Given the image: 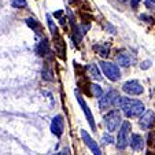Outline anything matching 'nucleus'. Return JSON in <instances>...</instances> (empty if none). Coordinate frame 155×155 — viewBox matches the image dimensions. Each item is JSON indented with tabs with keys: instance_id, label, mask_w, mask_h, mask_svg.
Listing matches in <instances>:
<instances>
[{
	"instance_id": "1",
	"label": "nucleus",
	"mask_w": 155,
	"mask_h": 155,
	"mask_svg": "<svg viewBox=\"0 0 155 155\" xmlns=\"http://www.w3.org/2000/svg\"><path fill=\"white\" fill-rule=\"evenodd\" d=\"M115 106H120L121 110L124 111V114L128 118H133V117H140L144 113L146 107L140 100L136 99H130V97H121L118 96L117 103Z\"/></svg>"
},
{
	"instance_id": "2",
	"label": "nucleus",
	"mask_w": 155,
	"mask_h": 155,
	"mask_svg": "<svg viewBox=\"0 0 155 155\" xmlns=\"http://www.w3.org/2000/svg\"><path fill=\"white\" fill-rule=\"evenodd\" d=\"M103 122H104V125H106V128H107L108 132L117 130V129L120 128L121 122H122L121 113L118 111V110H113V111H110L104 117V121H103Z\"/></svg>"
},
{
	"instance_id": "3",
	"label": "nucleus",
	"mask_w": 155,
	"mask_h": 155,
	"mask_svg": "<svg viewBox=\"0 0 155 155\" xmlns=\"http://www.w3.org/2000/svg\"><path fill=\"white\" fill-rule=\"evenodd\" d=\"M100 68H102L104 76L111 81H118L121 78V71L117 64L110 63V62H100Z\"/></svg>"
},
{
	"instance_id": "4",
	"label": "nucleus",
	"mask_w": 155,
	"mask_h": 155,
	"mask_svg": "<svg viewBox=\"0 0 155 155\" xmlns=\"http://www.w3.org/2000/svg\"><path fill=\"white\" fill-rule=\"evenodd\" d=\"M118 96H120L118 92L114 91V89H111V91H108L107 94L102 95V96H100V100H99L100 110H107V108H110L111 106H115Z\"/></svg>"
},
{
	"instance_id": "5",
	"label": "nucleus",
	"mask_w": 155,
	"mask_h": 155,
	"mask_svg": "<svg viewBox=\"0 0 155 155\" xmlns=\"http://www.w3.org/2000/svg\"><path fill=\"white\" fill-rule=\"evenodd\" d=\"M130 132V124L129 122H124L121 126L120 132H118V137H117V148L118 150H125L128 146V136Z\"/></svg>"
},
{
	"instance_id": "6",
	"label": "nucleus",
	"mask_w": 155,
	"mask_h": 155,
	"mask_svg": "<svg viewBox=\"0 0 155 155\" xmlns=\"http://www.w3.org/2000/svg\"><path fill=\"white\" fill-rule=\"evenodd\" d=\"M76 96H77V100H78V104L81 106L82 111H84L85 117H87L88 122H89V125H91V128H92V129H95V128H96V125H95V121H94V115H92V113H91V110H89V107H88V104L85 103L84 97H82V96H81V94L78 92V89L76 91Z\"/></svg>"
},
{
	"instance_id": "7",
	"label": "nucleus",
	"mask_w": 155,
	"mask_h": 155,
	"mask_svg": "<svg viewBox=\"0 0 155 155\" xmlns=\"http://www.w3.org/2000/svg\"><path fill=\"white\" fill-rule=\"evenodd\" d=\"M124 92L128 95H140L143 94V87L140 85V82L136 81V80H130V81H126L122 87Z\"/></svg>"
},
{
	"instance_id": "8",
	"label": "nucleus",
	"mask_w": 155,
	"mask_h": 155,
	"mask_svg": "<svg viewBox=\"0 0 155 155\" xmlns=\"http://www.w3.org/2000/svg\"><path fill=\"white\" fill-rule=\"evenodd\" d=\"M81 137H82V140H84V143L89 147L92 154L94 155H103L102 151H100V148H99V146H97V143L89 136V133H88L87 130H81Z\"/></svg>"
},
{
	"instance_id": "9",
	"label": "nucleus",
	"mask_w": 155,
	"mask_h": 155,
	"mask_svg": "<svg viewBox=\"0 0 155 155\" xmlns=\"http://www.w3.org/2000/svg\"><path fill=\"white\" fill-rule=\"evenodd\" d=\"M51 132L56 137H61L62 133H63V118L62 115H56L54 117L52 122H51Z\"/></svg>"
},
{
	"instance_id": "10",
	"label": "nucleus",
	"mask_w": 155,
	"mask_h": 155,
	"mask_svg": "<svg viewBox=\"0 0 155 155\" xmlns=\"http://www.w3.org/2000/svg\"><path fill=\"white\" fill-rule=\"evenodd\" d=\"M155 124V114L152 111H147L144 115H141L140 118V126L141 129H151Z\"/></svg>"
},
{
	"instance_id": "11",
	"label": "nucleus",
	"mask_w": 155,
	"mask_h": 155,
	"mask_svg": "<svg viewBox=\"0 0 155 155\" xmlns=\"http://www.w3.org/2000/svg\"><path fill=\"white\" fill-rule=\"evenodd\" d=\"M52 37H54V45H55L56 52L59 54V56H61V58H64V51H66V45H64V41H63V38H62V36L58 33V35L52 36Z\"/></svg>"
},
{
	"instance_id": "12",
	"label": "nucleus",
	"mask_w": 155,
	"mask_h": 155,
	"mask_svg": "<svg viewBox=\"0 0 155 155\" xmlns=\"http://www.w3.org/2000/svg\"><path fill=\"white\" fill-rule=\"evenodd\" d=\"M130 147L135 151H141V150L144 148V140L143 137H141L140 135H136V133H133L130 137Z\"/></svg>"
},
{
	"instance_id": "13",
	"label": "nucleus",
	"mask_w": 155,
	"mask_h": 155,
	"mask_svg": "<svg viewBox=\"0 0 155 155\" xmlns=\"http://www.w3.org/2000/svg\"><path fill=\"white\" fill-rule=\"evenodd\" d=\"M117 62H118L120 66H122V68H128V66H130V63H132V58L128 52L122 51V52H118Z\"/></svg>"
},
{
	"instance_id": "14",
	"label": "nucleus",
	"mask_w": 155,
	"mask_h": 155,
	"mask_svg": "<svg viewBox=\"0 0 155 155\" xmlns=\"http://www.w3.org/2000/svg\"><path fill=\"white\" fill-rule=\"evenodd\" d=\"M36 52H37L40 56L47 55V54L50 52V45H48V41L45 37H43V40H41L40 43H38V45L36 47Z\"/></svg>"
},
{
	"instance_id": "15",
	"label": "nucleus",
	"mask_w": 155,
	"mask_h": 155,
	"mask_svg": "<svg viewBox=\"0 0 155 155\" xmlns=\"http://www.w3.org/2000/svg\"><path fill=\"white\" fill-rule=\"evenodd\" d=\"M94 48H95V51H97V54H99L100 56H103V58L108 56V52H110V44L108 43L97 44V45H95Z\"/></svg>"
},
{
	"instance_id": "16",
	"label": "nucleus",
	"mask_w": 155,
	"mask_h": 155,
	"mask_svg": "<svg viewBox=\"0 0 155 155\" xmlns=\"http://www.w3.org/2000/svg\"><path fill=\"white\" fill-rule=\"evenodd\" d=\"M26 24H28V26L32 28V29L35 30L37 35H41V25L38 24V21L36 19V18H28Z\"/></svg>"
},
{
	"instance_id": "17",
	"label": "nucleus",
	"mask_w": 155,
	"mask_h": 155,
	"mask_svg": "<svg viewBox=\"0 0 155 155\" xmlns=\"http://www.w3.org/2000/svg\"><path fill=\"white\" fill-rule=\"evenodd\" d=\"M88 71H89V74H91L92 78L97 80V81H100V80H102L100 70L97 69V64H89V66H88Z\"/></svg>"
},
{
	"instance_id": "18",
	"label": "nucleus",
	"mask_w": 155,
	"mask_h": 155,
	"mask_svg": "<svg viewBox=\"0 0 155 155\" xmlns=\"http://www.w3.org/2000/svg\"><path fill=\"white\" fill-rule=\"evenodd\" d=\"M47 22H48V28H50V32L52 36L58 35V28H56V25L54 24L52 18H51V15H47Z\"/></svg>"
},
{
	"instance_id": "19",
	"label": "nucleus",
	"mask_w": 155,
	"mask_h": 155,
	"mask_svg": "<svg viewBox=\"0 0 155 155\" xmlns=\"http://www.w3.org/2000/svg\"><path fill=\"white\" fill-rule=\"evenodd\" d=\"M91 89H92V96H95V97H100V96L103 95L102 88H100L99 85L92 84V85H91Z\"/></svg>"
},
{
	"instance_id": "20",
	"label": "nucleus",
	"mask_w": 155,
	"mask_h": 155,
	"mask_svg": "<svg viewBox=\"0 0 155 155\" xmlns=\"http://www.w3.org/2000/svg\"><path fill=\"white\" fill-rule=\"evenodd\" d=\"M11 6L15 8H24L26 7V0H11Z\"/></svg>"
},
{
	"instance_id": "21",
	"label": "nucleus",
	"mask_w": 155,
	"mask_h": 155,
	"mask_svg": "<svg viewBox=\"0 0 155 155\" xmlns=\"http://www.w3.org/2000/svg\"><path fill=\"white\" fill-rule=\"evenodd\" d=\"M43 78L48 80V81H52V80H54V74H52V71H51L48 68H44V70H43Z\"/></svg>"
},
{
	"instance_id": "22",
	"label": "nucleus",
	"mask_w": 155,
	"mask_h": 155,
	"mask_svg": "<svg viewBox=\"0 0 155 155\" xmlns=\"http://www.w3.org/2000/svg\"><path fill=\"white\" fill-rule=\"evenodd\" d=\"M102 140H103V144H111L113 141H114V139H113L110 135L104 133V135H103V137H102Z\"/></svg>"
},
{
	"instance_id": "23",
	"label": "nucleus",
	"mask_w": 155,
	"mask_h": 155,
	"mask_svg": "<svg viewBox=\"0 0 155 155\" xmlns=\"http://www.w3.org/2000/svg\"><path fill=\"white\" fill-rule=\"evenodd\" d=\"M130 3H132V8H133V10H137L140 0H130Z\"/></svg>"
},
{
	"instance_id": "24",
	"label": "nucleus",
	"mask_w": 155,
	"mask_h": 155,
	"mask_svg": "<svg viewBox=\"0 0 155 155\" xmlns=\"http://www.w3.org/2000/svg\"><path fill=\"white\" fill-rule=\"evenodd\" d=\"M146 6L148 7V8L155 7V0H146Z\"/></svg>"
},
{
	"instance_id": "25",
	"label": "nucleus",
	"mask_w": 155,
	"mask_h": 155,
	"mask_svg": "<svg viewBox=\"0 0 155 155\" xmlns=\"http://www.w3.org/2000/svg\"><path fill=\"white\" fill-rule=\"evenodd\" d=\"M150 64H151V62H150V61H146L143 64H141V69H148Z\"/></svg>"
},
{
	"instance_id": "26",
	"label": "nucleus",
	"mask_w": 155,
	"mask_h": 155,
	"mask_svg": "<svg viewBox=\"0 0 155 155\" xmlns=\"http://www.w3.org/2000/svg\"><path fill=\"white\" fill-rule=\"evenodd\" d=\"M147 155H155V151H148V154Z\"/></svg>"
},
{
	"instance_id": "27",
	"label": "nucleus",
	"mask_w": 155,
	"mask_h": 155,
	"mask_svg": "<svg viewBox=\"0 0 155 155\" xmlns=\"http://www.w3.org/2000/svg\"><path fill=\"white\" fill-rule=\"evenodd\" d=\"M118 2H121V3H125L126 0H118Z\"/></svg>"
},
{
	"instance_id": "28",
	"label": "nucleus",
	"mask_w": 155,
	"mask_h": 155,
	"mask_svg": "<svg viewBox=\"0 0 155 155\" xmlns=\"http://www.w3.org/2000/svg\"><path fill=\"white\" fill-rule=\"evenodd\" d=\"M59 155H61V154H59Z\"/></svg>"
}]
</instances>
